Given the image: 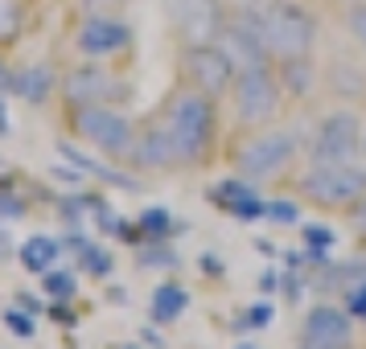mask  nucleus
I'll return each mask as SVG.
<instances>
[{
  "mask_svg": "<svg viewBox=\"0 0 366 349\" xmlns=\"http://www.w3.org/2000/svg\"><path fill=\"white\" fill-rule=\"evenodd\" d=\"M305 152H309V128H300L292 119L267 123V128H234L222 144L231 173L247 177L259 189H272V193L292 189L300 165H305Z\"/></svg>",
  "mask_w": 366,
  "mask_h": 349,
  "instance_id": "obj_1",
  "label": "nucleus"
},
{
  "mask_svg": "<svg viewBox=\"0 0 366 349\" xmlns=\"http://www.w3.org/2000/svg\"><path fill=\"white\" fill-rule=\"evenodd\" d=\"M222 99H210L194 86L173 83L165 99L152 107V116L161 119L169 132V144L177 152V168H210L222 152Z\"/></svg>",
  "mask_w": 366,
  "mask_h": 349,
  "instance_id": "obj_2",
  "label": "nucleus"
},
{
  "mask_svg": "<svg viewBox=\"0 0 366 349\" xmlns=\"http://www.w3.org/2000/svg\"><path fill=\"white\" fill-rule=\"evenodd\" d=\"M288 193L317 214H346L358 198H366V161H305Z\"/></svg>",
  "mask_w": 366,
  "mask_h": 349,
  "instance_id": "obj_3",
  "label": "nucleus"
},
{
  "mask_svg": "<svg viewBox=\"0 0 366 349\" xmlns=\"http://www.w3.org/2000/svg\"><path fill=\"white\" fill-rule=\"evenodd\" d=\"M264 46L272 54V62L280 58H305V54L321 50V34L325 21L309 0H267L264 9L255 13Z\"/></svg>",
  "mask_w": 366,
  "mask_h": 349,
  "instance_id": "obj_4",
  "label": "nucleus"
},
{
  "mask_svg": "<svg viewBox=\"0 0 366 349\" xmlns=\"http://www.w3.org/2000/svg\"><path fill=\"white\" fill-rule=\"evenodd\" d=\"M227 107H231L234 128H267V123H280L292 103H288V95H284V86H280L276 62L272 66L239 70L234 83H231V95H227Z\"/></svg>",
  "mask_w": 366,
  "mask_h": 349,
  "instance_id": "obj_5",
  "label": "nucleus"
},
{
  "mask_svg": "<svg viewBox=\"0 0 366 349\" xmlns=\"http://www.w3.org/2000/svg\"><path fill=\"white\" fill-rule=\"evenodd\" d=\"M66 123L70 132L79 136L83 144L99 148L107 161L128 165L132 161V144H136V123L140 119L124 116L112 103H91V107H66Z\"/></svg>",
  "mask_w": 366,
  "mask_h": 349,
  "instance_id": "obj_6",
  "label": "nucleus"
},
{
  "mask_svg": "<svg viewBox=\"0 0 366 349\" xmlns=\"http://www.w3.org/2000/svg\"><path fill=\"white\" fill-rule=\"evenodd\" d=\"M362 144H366L362 107L337 103V107H330L313 119L305 161H362Z\"/></svg>",
  "mask_w": 366,
  "mask_h": 349,
  "instance_id": "obj_7",
  "label": "nucleus"
},
{
  "mask_svg": "<svg viewBox=\"0 0 366 349\" xmlns=\"http://www.w3.org/2000/svg\"><path fill=\"white\" fill-rule=\"evenodd\" d=\"M173 66H177V83L194 86L210 99H227L234 74H239V66L227 58V50L218 41H210V46H177Z\"/></svg>",
  "mask_w": 366,
  "mask_h": 349,
  "instance_id": "obj_8",
  "label": "nucleus"
},
{
  "mask_svg": "<svg viewBox=\"0 0 366 349\" xmlns=\"http://www.w3.org/2000/svg\"><path fill=\"white\" fill-rule=\"evenodd\" d=\"M62 103L66 107H91V103H124L132 95V86L124 74H116L112 66H103V58H83L62 74Z\"/></svg>",
  "mask_w": 366,
  "mask_h": 349,
  "instance_id": "obj_9",
  "label": "nucleus"
},
{
  "mask_svg": "<svg viewBox=\"0 0 366 349\" xmlns=\"http://www.w3.org/2000/svg\"><path fill=\"white\" fill-rule=\"evenodd\" d=\"M161 13L177 46H210L227 25L222 0H161Z\"/></svg>",
  "mask_w": 366,
  "mask_h": 349,
  "instance_id": "obj_10",
  "label": "nucleus"
},
{
  "mask_svg": "<svg viewBox=\"0 0 366 349\" xmlns=\"http://www.w3.org/2000/svg\"><path fill=\"white\" fill-rule=\"evenodd\" d=\"M358 320L342 308V300H321L313 304L297 333V349H358Z\"/></svg>",
  "mask_w": 366,
  "mask_h": 349,
  "instance_id": "obj_11",
  "label": "nucleus"
},
{
  "mask_svg": "<svg viewBox=\"0 0 366 349\" xmlns=\"http://www.w3.org/2000/svg\"><path fill=\"white\" fill-rule=\"evenodd\" d=\"M132 25L112 13H83L79 29H74V50L83 58H116V54L132 50Z\"/></svg>",
  "mask_w": 366,
  "mask_h": 349,
  "instance_id": "obj_12",
  "label": "nucleus"
},
{
  "mask_svg": "<svg viewBox=\"0 0 366 349\" xmlns=\"http://www.w3.org/2000/svg\"><path fill=\"white\" fill-rule=\"evenodd\" d=\"M325 74V95L346 107H366V54L358 46L350 50H330V58L321 62Z\"/></svg>",
  "mask_w": 366,
  "mask_h": 349,
  "instance_id": "obj_13",
  "label": "nucleus"
},
{
  "mask_svg": "<svg viewBox=\"0 0 366 349\" xmlns=\"http://www.w3.org/2000/svg\"><path fill=\"white\" fill-rule=\"evenodd\" d=\"M218 46L227 50L239 70H251V66H272V54L264 46V34H259V21L255 13H231L222 34H218Z\"/></svg>",
  "mask_w": 366,
  "mask_h": 349,
  "instance_id": "obj_14",
  "label": "nucleus"
},
{
  "mask_svg": "<svg viewBox=\"0 0 366 349\" xmlns=\"http://www.w3.org/2000/svg\"><path fill=\"white\" fill-rule=\"evenodd\" d=\"M206 201L214 210H222V214H231L234 222H267L264 189L251 185L247 177H239V173H231V177H222L218 185H210L206 189Z\"/></svg>",
  "mask_w": 366,
  "mask_h": 349,
  "instance_id": "obj_15",
  "label": "nucleus"
},
{
  "mask_svg": "<svg viewBox=\"0 0 366 349\" xmlns=\"http://www.w3.org/2000/svg\"><path fill=\"white\" fill-rule=\"evenodd\" d=\"M128 168H136V173H173L177 168V152L169 144V132L161 128V119L152 111L136 123V144Z\"/></svg>",
  "mask_w": 366,
  "mask_h": 349,
  "instance_id": "obj_16",
  "label": "nucleus"
},
{
  "mask_svg": "<svg viewBox=\"0 0 366 349\" xmlns=\"http://www.w3.org/2000/svg\"><path fill=\"white\" fill-rule=\"evenodd\" d=\"M276 74H280V86H284V95H288L292 107L317 99V95L325 91V74H321L317 54H305V58H280V62H276Z\"/></svg>",
  "mask_w": 366,
  "mask_h": 349,
  "instance_id": "obj_17",
  "label": "nucleus"
},
{
  "mask_svg": "<svg viewBox=\"0 0 366 349\" xmlns=\"http://www.w3.org/2000/svg\"><path fill=\"white\" fill-rule=\"evenodd\" d=\"M58 156L66 161V165H74L83 177H95V181H103L107 189H140V177H132L128 168L119 165H107V161H99V156H91V152H83L74 140H58Z\"/></svg>",
  "mask_w": 366,
  "mask_h": 349,
  "instance_id": "obj_18",
  "label": "nucleus"
},
{
  "mask_svg": "<svg viewBox=\"0 0 366 349\" xmlns=\"http://www.w3.org/2000/svg\"><path fill=\"white\" fill-rule=\"evenodd\" d=\"M62 86V74L54 70V62H29V66L17 70L13 79V95L25 99L29 107H46L54 99V91Z\"/></svg>",
  "mask_w": 366,
  "mask_h": 349,
  "instance_id": "obj_19",
  "label": "nucleus"
},
{
  "mask_svg": "<svg viewBox=\"0 0 366 349\" xmlns=\"http://www.w3.org/2000/svg\"><path fill=\"white\" fill-rule=\"evenodd\" d=\"M62 255H66V247H62V238H54V234H29L17 247V259L29 275H46L50 267H58Z\"/></svg>",
  "mask_w": 366,
  "mask_h": 349,
  "instance_id": "obj_20",
  "label": "nucleus"
},
{
  "mask_svg": "<svg viewBox=\"0 0 366 349\" xmlns=\"http://www.w3.org/2000/svg\"><path fill=\"white\" fill-rule=\"evenodd\" d=\"M185 308H189V292H185L182 283H157V292L149 300V320L152 325H173V320H182Z\"/></svg>",
  "mask_w": 366,
  "mask_h": 349,
  "instance_id": "obj_21",
  "label": "nucleus"
},
{
  "mask_svg": "<svg viewBox=\"0 0 366 349\" xmlns=\"http://www.w3.org/2000/svg\"><path fill=\"white\" fill-rule=\"evenodd\" d=\"M140 234H144V243H173L177 234H182V222L169 214L165 206H149V210H140Z\"/></svg>",
  "mask_w": 366,
  "mask_h": 349,
  "instance_id": "obj_22",
  "label": "nucleus"
},
{
  "mask_svg": "<svg viewBox=\"0 0 366 349\" xmlns=\"http://www.w3.org/2000/svg\"><path fill=\"white\" fill-rule=\"evenodd\" d=\"M74 263H79V271L91 275V280H112V275H116V255H112L107 247H99L95 238L74 255Z\"/></svg>",
  "mask_w": 366,
  "mask_h": 349,
  "instance_id": "obj_23",
  "label": "nucleus"
},
{
  "mask_svg": "<svg viewBox=\"0 0 366 349\" xmlns=\"http://www.w3.org/2000/svg\"><path fill=\"white\" fill-rule=\"evenodd\" d=\"M41 292L50 300L74 304V300H79V271H74V267H50V271L41 275Z\"/></svg>",
  "mask_w": 366,
  "mask_h": 349,
  "instance_id": "obj_24",
  "label": "nucleus"
},
{
  "mask_svg": "<svg viewBox=\"0 0 366 349\" xmlns=\"http://www.w3.org/2000/svg\"><path fill=\"white\" fill-rule=\"evenodd\" d=\"M136 267L140 271H173V267H182V255L173 251V243H140Z\"/></svg>",
  "mask_w": 366,
  "mask_h": 349,
  "instance_id": "obj_25",
  "label": "nucleus"
},
{
  "mask_svg": "<svg viewBox=\"0 0 366 349\" xmlns=\"http://www.w3.org/2000/svg\"><path fill=\"white\" fill-rule=\"evenodd\" d=\"M337 25H342V34H346L350 46H358L366 54V0H350L337 9Z\"/></svg>",
  "mask_w": 366,
  "mask_h": 349,
  "instance_id": "obj_26",
  "label": "nucleus"
},
{
  "mask_svg": "<svg viewBox=\"0 0 366 349\" xmlns=\"http://www.w3.org/2000/svg\"><path fill=\"white\" fill-rule=\"evenodd\" d=\"M25 34V4L21 0H0V50L17 46Z\"/></svg>",
  "mask_w": 366,
  "mask_h": 349,
  "instance_id": "obj_27",
  "label": "nucleus"
},
{
  "mask_svg": "<svg viewBox=\"0 0 366 349\" xmlns=\"http://www.w3.org/2000/svg\"><path fill=\"white\" fill-rule=\"evenodd\" d=\"M272 316H276V308H272V300H255V304H247L243 313L234 316L231 333H239V337H251V333H259L272 325Z\"/></svg>",
  "mask_w": 366,
  "mask_h": 349,
  "instance_id": "obj_28",
  "label": "nucleus"
},
{
  "mask_svg": "<svg viewBox=\"0 0 366 349\" xmlns=\"http://www.w3.org/2000/svg\"><path fill=\"white\" fill-rule=\"evenodd\" d=\"M300 243L309 251V263H325L330 247H333V231L321 226V222H309V226H300Z\"/></svg>",
  "mask_w": 366,
  "mask_h": 349,
  "instance_id": "obj_29",
  "label": "nucleus"
},
{
  "mask_svg": "<svg viewBox=\"0 0 366 349\" xmlns=\"http://www.w3.org/2000/svg\"><path fill=\"white\" fill-rule=\"evenodd\" d=\"M267 222H276V226H297L300 222V198L297 193H276V198H267Z\"/></svg>",
  "mask_w": 366,
  "mask_h": 349,
  "instance_id": "obj_30",
  "label": "nucleus"
},
{
  "mask_svg": "<svg viewBox=\"0 0 366 349\" xmlns=\"http://www.w3.org/2000/svg\"><path fill=\"white\" fill-rule=\"evenodd\" d=\"M54 210H58V218L66 222V231H74V226H83L86 218V198L83 193H70V198H54Z\"/></svg>",
  "mask_w": 366,
  "mask_h": 349,
  "instance_id": "obj_31",
  "label": "nucleus"
},
{
  "mask_svg": "<svg viewBox=\"0 0 366 349\" xmlns=\"http://www.w3.org/2000/svg\"><path fill=\"white\" fill-rule=\"evenodd\" d=\"M4 329L13 333V337H21V341H34V337H37V316L13 304V308L4 313Z\"/></svg>",
  "mask_w": 366,
  "mask_h": 349,
  "instance_id": "obj_32",
  "label": "nucleus"
},
{
  "mask_svg": "<svg viewBox=\"0 0 366 349\" xmlns=\"http://www.w3.org/2000/svg\"><path fill=\"white\" fill-rule=\"evenodd\" d=\"M342 308H346L358 325H366V280H358L354 288H346V292H342Z\"/></svg>",
  "mask_w": 366,
  "mask_h": 349,
  "instance_id": "obj_33",
  "label": "nucleus"
},
{
  "mask_svg": "<svg viewBox=\"0 0 366 349\" xmlns=\"http://www.w3.org/2000/svg\"><path fill=\"white\" fill-rule=\"evenodd\" d=\"M25 214H29V201L4 185V189H0V218H4V222H17V218H25Z\"/></svg>",
  "mask_w": 366,
  "mask_h": 349,
  "instance_id": "obj_34",
  "label": "nucleus"
},
{
  "mask_svg": "<svg viewBox=\"0 0 366 349\" xmlns=\"http://www.w3.org/2000/svg\"><path fill=\"white\" fill-rule=\"evenodd\" d=\"M342 218H346V226L354 231L358 247H366V198H358V201H354V206H350V210H346Z\"/></svg>",
  "mask_w": 366,
  "mask_h": 349,
  "instance_id": "obj_35",
  "label": "nucleus"
},
{
  "mask_svg": "<svg viewBox=\"0 0 366 349\" xmlns=\"http://www.w3.org/2000/svg\"><path fill=\"white\" fill-rule=\"evenodd\" d=\"M46 316H50L54 325H66V329H74V325H79V313H74L70 304H62V300H50V308H46Z\"/></svg>",
  "mask_w": 366,
  "mask_h": 349,
  "instance_id": "obj_36",
  "label": "nucleus"
},
{
  "mask_svg": "<svg viewBox=\"0 0 366 349\" xmlns=\"http://www.w3.org/2000/svg\"><path fill=\"white\" fill-rule=\"evenodd\" d=\"M198 267H202V275H210V280H222V275H227V263H222L218 255H202Z\"/></svg>",
  "mask_w": 366,
  "mask_h": 349,
  "instance_id": "obj_37",
  "label": "nucleus"
},
{
  "mask_svg": "<svg viewBox=\"0 0 366 349\" xmlns=\"http://www.w3.org/2000/svg\"><path fill=\"white\" fill-rule=\"evenodd\" d=\"M267 0H222V9H227V17L231 13H259Z\"/></svg>",
  "mask_w": 366,
  "mask_h": 349,
  "instance_id": "obj_38",
  "label": "nucleus"
},
{
  "mask_svg": "<svg viewBox=\"0 0 366 349\" xmlns=\"http://www.w3.org/2000/svg\"><path fill=\"white\" fill-rule=\"evenodd\" d=\"M13 255H17V243H13V234H9L4 218H0V263H9Z\"/></svg>",
  "mask_w": 366,
  "mask_h": 349,
  "instance_id": "obj_39",
  "label": "nucleus"
},
{
  "mask_svg": "<svg viewBox=\"0 0 366 349\" xmlns=\"http://www.w3.org/2000/svg\"><path fill=\"white\" fill-rule=\"evenodd\" d=\"M119 4H128V0H79V9L83 13H112Z\"/></svg>",
  "mask_w": 366,
  "mask_h": 349,
  "instance_id": "obj_40",
  "label": "nucleus"
},
{
  "mask_svg": "<svg viewBox=\"0 0 366 349\" xmlns=\"http://www.w3.org/2000/svg\"><path fill=\"white\" fill-rule=\"evenodd\" d=\"M17 308H25V313H34V316H41L50 304H41V300L34 296V292H17Z\"/></svg>",
  "mask_w": 366,
  "mask_h": 349,
  "instance_id": "obj_41",
  "label": "nucleus"
},
{
  "mask_svg": "<svg viewBox=\"0 0 366 349\" xmlns=\"http://www.w3.org/2000/svg\"><path fill=\"white\" fill-rule=\"evenodd\" d=\"M280 271H272V267H267L264 275H259V292H264V296H276V292H280Z\"/></svg>",
  "mask_w": 366,
  "mask_h": 349,
  "instance_id": "obj_42",
  "label": "nucleus"
},
{
  "mask_svg": "<svg viewBox=\"0 0 366 349\" xmlns=\"http://www.w3.org/2000/svg\"><path fill=\"white\" fill-rule=\"evenodd\" d=\"M13 79H17V70L0 58V95H13Z\"/></svg>",
  "mask_w": 366,
  "mask_h": 349,
  "instance_id": "obj_43",
  "label": "nucleus"
},
{
  "mask_svg": "<svg viewBox=\"0 0 366 349\" xmlns=\"http://www.w3.org/2000/svg\"><path fill=\"white\" fill-rule=\"evenodd\" d=\"M13 132V119H9V95H0V136Z\"/></svg>",
  "mask_w": 366,
  "mask_h": 349,
  "instance_id": "obj_44",
  "label": "nucleus"
},
{
  "mask_svg": "<svg viewBox=\"0 0 366 349\" xmlns=\"http://www.w3.org/2000/svg\"><path fill=\"white\" fill-rule=\"evenodd\" d=\"M140 337H144V345H152V349H165V337H161L157 329H144Z\"/></svg>",
  "mask_w": 366,
  "mask_h": 349,
  "instance_id": "obj_45",
  "label": "nucleus"
},
{
  "mask_svg": "<svg viewBox=\"0 0 366 349\" xmlns=\"http://www.w3.org/2000/svg\"><path fill=\"white\" fill-rule=\"evenodd\" d=\"M255 251H259V255H280V251L272 247V243H267V238H255Z\"/></svg>",
  "mask_w": 366,
  "mask_h": 349,
  "instance_id": "obj_46",
  "label": "nucleus"
},
{
  "mask_svg": "<svg viewBox=\"0 0 366 349\" xmlns=\"http://www.w3.org/2000/svg\"><path fill=\"white\" fill-rule=\"evenodd\" d=\"M342 4H350V0H333V9H342Z\"/></svg>",
  "mask_w": 366,
  "mask_h": 349,
  "instance_id": "obj_47",
  "label": "nucleus"
},
{
  "mask_svg": "<svg viewBox=\"0 0 366 349\" xmlns=\"http://www.w3.org/2000/svg\"><path fill=\"white\" fill-rule=\"evenodd\" d=\"M239 349H259V345H239Z\"/></svg>",
  "mask_w": 366,
  "mask_h": 349,
  "instance_id": "obj_48",
  "label": "nucleus"
},
{
  "mask_svg": "<svg viewBox=\"0 0 366 349\" xmlns=\"http://www.w3.org/2000/svg\"><path fill=\"white\" fill-rule=\"evenodd\" d=\"M119 349H140V345H119Z\"/></svg>",
  "mask_w": 366,
  "mask_h": 349,
  "instance_id": "obj_49",
  "label": "nucleus"
},
{
  "mask_svg": "<svg viewBox=\"0 0 366 349\" xmlns=\"http://www.w3.org/2000/svg\"><path fill=\"white\" fill-rule=\"evenodd\" d=\"M362 161H366V144H362Z\"/></svg>",
  "mask_w": 366,
  "mask_h": 349,
  "instance_id": "obj_50",
  "label": "nucleus"
}]
</instances>
